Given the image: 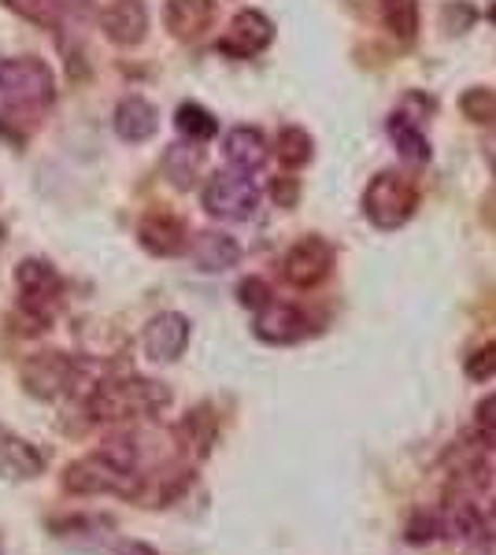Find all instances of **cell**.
Instances as JSON below:
<instances>
[{
	"mask_svg": "<svg viewBox=\"0 0 496 555\" xmlns=\"http://www.w3.org/2000/svg\"><path fill=\"white\" fill-rule=\"evenodd\" d=\"M175 127L178 133H182L186 141H212L215 138V130H219V122H215V115L207 112L204 104H193V101H186L182 107L175 112Z\"/></svg>",
	"mask_w": 496,
	"mask_h": 555,
	"instance_id": "cell-25",
	"label": "cell"
},
{
	"mask_svg": "<svg viewBox=\"0 0 496 555\" xmlns=\"http://www.w3.org/2000/svg\"><path fill=\"white\" fill-rule=\"evenodd\" d=\"M437 537H441V518L434 507H415L408 515V522H404V541H408L411 548H427Z\"/></svg>",
	"mask_w": 496,
	"mask_h": 555,
	"instance_id": "cell-28",
	"label": "cell"
},
{
	"mask_svg": "<svg viewBox=\"0 0 496 555\" xmlns=\"http://www.w3.org/2000/svg\"><path fill=\"white\" fill-rule=\"evenodd\" d=\"M459 112H463L467 122L474 127H496V89L489 86H474L459 96Z\"/></svg>",
	"mask_w": 496,
	"mask_h": 555,
	"instance_id": "cell-27",
	"label": "cell"
},
{
	"mask_svg": "<svg viewBox=\"0 0 496 555\" xmlns=\"http://www.w3.org/2000/svg\"><path fill=\"white\" fill-rule=\"evenodd\" d=\"M201 201H204V211L215 215V219L241 222V219H252V215H256L259 190L252 185V178L241 171H215L204 182Z\"/></svg>",
	"mask_w": 496,
	"mask_h": 555,
	"instance_id": "cell-7",
	"label": "cell"
},
{
	"mask_svg": "<svg viewBox=\"0 0 496 555\" xmlns=\"http://www.w3.org/2000/svg\"><path fill=\"white\" fill-rule=\"evenodd\" d=\"M308 330H311L308 315H304L296 304H285V300H270L267 308H259L256 319H252V334L264 345H296L308 337Z\"/></svg>",
	"mask_w": 496,
	"mask_h": 555,
	"instance_id": "cell-11",
	"label": "cell"
},
{
	"mask_svg": "<svg viewBox=\"0 0 496 555\" xmlns=\"http://www.w3.org/2000/svg\"><path fill=\"white\" fill-rule=\"evenodd\" d=\"M15 285H20L23 315L34 326L49 330V322L60 315L63 308V278L49 259H23L15 267Z\"/></svg>",
	"mask_w": 496,
	"mask_h": 555,
	"instance_id": "cell-5",
	"label": "cell"
},
{
	"mask_svg": "<svg viewBox=\"0 0 496 555\" xmlns=\"http://www.w3.org/2000/svg\"><path fill=\"white\" fill-rule=\"evenodd\" d=\"M437 518H441V537L453 544H471L474 537L485 530V512L471 492L448 489L445 504L437 507Z\"/></svg>",
	"mask_w": 496,
	"mask_h": 555,
	"instance_id": "cell-12",
	"label": "cell"
},
{
	"mask_svg": "<svg viewBox=\"0 0 496 555\" xmlns=\"http://www.w3.org/2000/svg\"><path fill=\"white\" fill-rule=\"evenodd\" d=\"M38 474H44V455L38 444H30L26 437L0 426V478L30 481V478H38Z\"/></svg>",
	"mask_w": 496,
	"mask_h": 555,
	"instance_id": "cell-17",
	"label": "cell"
},
{
	"mask_svg": "<svg viewBox=\"0 0 496 555\" xmlns=\"http://www.w3.org/2000/svg\"><path fill=\"white\" fill-rule=\"evenodd\" d=\"M270 41H275V23H270L264 12H256V8H245V12L233 15L227 34L219 38V52L233 60H252V56H259Z\"/></svg>",
	"mask_w": 496,
	"mask_h": 555,
	"instance_id": "cell-10",
	"label": "cell"
},
{
	"mask_svg": "<svg viewBox=\"0 0 496 555\" xmlns=\"http://www.w3.org/2000/svg\"><path fill=\"white\" fill-rule=\"evenodd\" d=\"M170 408V389L156 378H107L93 385L86 397V411L93 423H138V418H156L160 411Z\"/></svg>",
	"mask_w": 496,
	"mask_h": 555,
	"instance_id": "cell-1",
	"label": "cell"
},
{
	"mask_svg": "<svg viewBox=\"0 0 496 555\" xmlns=\"http://www.w3.org/2000/svg\"><path fill=\"white\" fill-rule=\"evenodd\" d=\"M101 30L104 38L119 49H133L145 41L149 34V8L145 0H112L101 12Z\"/></svg>",
	"mask_w": 496,
	"mask_h": 555,
	"instance_id": "cell-15",
	"label": "cell"
},
{
	"mask_svg": "<svg viewBox=\"0 0 496 555\" xmlns=\"http://www.w3.org/2000/svg\"><path fill=\"white\" fill-rule=\"evenodd\" d=\"M382 23L396 41L419 38V0H382Z\"/></svg>",
	"mask_w": 496,
	"mask_h": 555,
	"instance_id": "cell-24",
	"label": "cell"
},
{
	"mask_svg": "<svg viewBox=\"0 0 496 555\" xmlns=\"http://www.w3.org/2000/svg\"><path fill=\"white\" fill-rule=\"evenodd\" d=\"M463 371H467V378H471V382H478V385L493 382V378H496V341H485V345H478L474 352L467 356Z\"/></svg>",
	"mask_w": 496,
	"mask_h": 555,
	"instance_id": "cell-29",
	"label": "cell"
},
{
	"mask_svg": "<svg viewBox=\"0 0 496 555\" xmlns=\"http://www.w3.org/2000/svg\"><path fill=\"white\" fill-rule=\"evenodd\" d=\"M186 253H189V259H193L196 271L222 274V271H230V267H238L241 245L230 234H222V230H204V234H196L193 241H189Z\"/></svg>",
	"mask_w": 496,
	"mask_h": 555,
	"instance_id": "cell-18",
	"label": "cell"
},
{
	"mask_svg": "<svg viewBox=\"0 0 496 555\" xmlns=\"http://www.w3.org/2000/svg\"><path fill=\"white\" fill-rule=\"evenodd\" d=\"M419 208V190L408 175L378 171L364 190V215L378 230H400Z\"/></svg>",
	"mask_w": 496,
	"mask_h": 555,
	"instance_id": "cell-4",
	"label": "cell"
},
{
	"mask_svg": "<svg viewBox=\"0 0 496 555\" xmlns=\"http://www.w3.org/2000/svg\"><path fill=\"white\" fill-rule=\"evenodd\" d=\"M60 486L67 496H123L138 500L141 492V474L123 470L119 463H112L107 455L93 452L82 460L67 463L60 474Z\"/></svg>",
	"mask_w": 496,
	"mask_h": 555,
	"instance_id": "cell-2",
	"label": "cell"
},
{
	"mask_svg": "<svg viewBox=\"0 0 496 555\" xmlns=\"http://www.w3.org/2000/svg\"><path fill=\"white\" fill-rule=\"evenodd\" d=\"M333 263H338V248H333L322 234H308L285 253L282 278L293 285V289H315V285H322L330 278Z\"/></svg>",
	"mask_w": 496,
	"mask_h": 555,
	"instance_id": "cell-8",
	"label": "cell"
},
{
	"mask_svg": "<svg viewBox=\"0 0 496 555\" xmlns=\"http://www.w3.org/2000/svg\"><path fill=\"white\" fill-rule=\"evenodd\" d=\"M390 141L400 152V159H408V164H427L430 159V141L427 133H422V122L408 119L404 112H393L390 115Z\"/></svg>",
	"mask_w": 496,
	"mask_h": 555,
	"instance_id": "cell-22",
	"label": "cell"
},
{
	"mask_svg": "<svg viewBox=\"0 0 496 555\" xmlns=\"http://www.w3.org/2000/svg\"><path fill=\"white\" fill-rule=\"evenodd\" d=\"M189 334H193V322L182 311H160V315L149 319L145 334H141V348H145L152 363H175L189 348Z\"/></svg>",
	"mask_w": 496,
	"mask_h": 555,
	"instance_id": "cell-9",
	"label": "cell"
},
{
	"mask_svg": "<svg viewBox=\"0 0 496 555\" xmlns=\"http://www.w3.org/2000/svg\"><path fill=\"white\" fill-rule=\"evenodd\" d=\"M219 20V0H167L164 26L175 41H201Z\"/></svg>",
	"mask_w": 496,
	"mask_h": 555,
	"instance_id": "cell-16",
	"label": "cell"
},
{
	"mask_svg": "<svg viewBox=\"0 0 496 555\" xmlns=\"http://www.w3.org/2000/svg\"><path fill=\"white\" fill-rule=\"evenodd\" d=\"M160 171H164V178L175 190H193L204 171V149H196V141H178V145L164 152Z\"/></svg>",
	"mask_w": 496,
	"mask_h": 555,
	"instance_id": "cell-21",
	"label": "cell"
},
{
	"mask_svg": "<svg viewBox=\"0 0 496 555\" xmlns=\"http://www.w3.org/2000/svg\"><path fill=\"white\" fill-rule=\"evenodd\" d=\"M485 156H489V164H493V171H496V133L489 141H485Z\"/></svg>",
	"mask_w": 496,
	"mask_h": 555,
	"instance_id": "cell-35",
	"label": "cell"
},
{
	"mask_svg": "<svg viewBox=\"0 0 496 555\" xmlns=\"http://www.w3.org/2000/svg\"><path fill=\"white\" fill-rule=\"evenodd\" d=\"M175 441L189 463H204L212 455L215 441H219V415H215V408L212 404L189 408L175 429Z\"/></svg>",
	"mask_w": 496,
	"mask_h": 555,
	"instance_id": "cell-13",
	"label": "cell"
},
{
	"mask_svg": "<svg viewBox=\"0 0 496 555\" xmlns=\"http://www.w3.org/2000/svg\"><path fill=\"white\" fill-rule=\"evenodd\" d=\"M4 8L26 23L41 26V30H60V23H63L60 0H4Z\"/></svg>",
	"mask_w": 496,
	"mask_h": 555,
	"instance_id": "cell-26",
	"label": "cell"
},
{
	"mask_svg": "<svg viewBox=\"0 0 496 555\" xmlns=\"http://www.w3.org/2000/svg\"><path fill=\"white\" fill-rule=\"evenodd\" d=\"M270 300H275V293H270L267 278L249 274V278H241V282H238V304H241V308L259 311V308H267Z\"/></svg>",
	"mask_w": 496,
	"mask_h": 555,
	"instance_id": "cell-31",
	"label": "cell"
},
{
	"mask_svg": "<svg viewBox=\"0 0 496 555\" xmlns=\"http://www.w3.org/2000/svg\"><path fill=\"white\" fill-rule=\"evenodd\" d=\"M270 201H275L278 208H296V201H301V178H293V175L270 178Z\"/></svg>",
	"mask_w": 496,
	"mask_h": 555,
	"instance_id": "cell-32",
	"label": "cell"
},
{
	"mask_svg": "<svg viewBox=\"0 0 496 555\" xmlns=\"http://www.w3.org/2000/svg\"><path fill=\"white\" fill-rule=\"evenodd\" d=\"M115 133L126 141V145H141V141H149L152 133L160 130V112L156 104L145 101V96H123L119 104H115Z\"/></svg>",
	"mask_w": 496,
	"mask_h": 555,
	"instance_id": "cell-19",
	"label": "cell"
},
{
	"mask_svg": "<svg viewBox=\"0 0 496 555\" xmlns=\"http://www.w3.org/2000/svg\"><path fill=\"white\" fill-rule=\"evenodd\" d=\"M20 382L34 400L52 404V400L75 392L78 363H75V356H67V352H34L30 360H23L20 366Z\"/></svg>",
	"mask_w": 496,
	"mask_h": 555,
	"instance_id": "cell-6",
	"label": "cell"
},
{
	"mask_svg": "<svg viewBox=\"0 0 496 555\" xmlns=\"http://www.w3.org/2000/svg\"><path fill=\"white\" fill-rule=\"evenodd\" d=\"M112 555H160L156 548H152L149 541H130V537H126V541H119L112 548Z\"/></svg>",
	"mask_w": 496,
	"mask_h": 555,
	"instance_id": "cell-33",
	"label": "cell"
},
{
	"mask_svg": "<svg viewBox=\"0 0 496 555\" xmlns=\"http://www.w3.org/2000/svg\"><path fill=\"white\" fill-rule=\"evenodd\" d=\"M485 530H489V533H496V496H493L489 512H485Z\"/></svg>",
	"mask_w": 496,
	"mask_h": 555,
	"instance_id": "cell-34",
	"label": "cell"
},
{
	"mask_svg": "<svg viewBox=\"0 0 496 555\" xmlns=\"http://www.w3.org/2000/svg\"><path fill=\"white\" fill-rule=\"evenodd\" d=\"M138 241H141V248H145V253L167 259V256L186 253L189 230H186L182 215H175V211H167V208H152L145 219H141Z\"/></svg>",
	"mask_w": 496,
	"mask_h": 555,
	"instance_id": "cell-14",
	"label": "cell"
},
{
	"mask_svg": "<svg viewBox=\"0 0 496 555\" xmlns=\"http://www.w3.org/2000/svg\"><path fill=\"white\" fill-rule=\"evenodd\" d=\"M474 437L485 449H496V392L478 400L474 408Z\"/></svg>",
	"mask_w": 496,
	"mask_h": 555,
	"instance_id": "cell-30",
	"label": "cell"
},
{
	"mask_svg": "<svg viewBox=\"0 0 496 555\" xmlns=\"http://www.w3.org/2000/svg\"><path fill=\"white\" fill-rule=\"evenodd\" d=\"M222 156L233 171L252 175L267 164V138L256 127H233L227 138H222Z\"/></svg>",
	"mask_w": 496,
	"mask_h": 555,
	"instance_id": "cell-20",
	"label": "cell"
},
{
	"mask_svg": "<svg viewBox=\"0 0 496 555\" xmlns=\"http://www.w3.org/2000/svg\"><path fill=\"white\" fill-rule=\"evenodd\" d=\"M0 96L20 112L49 107L56 101V75L38 56H12L0 64Z\"/></svg>",
	"mask_w": 496,
	"mask_h": 555,
	"instance_id": "cell-3",
	"label": "cell"
},
{
	"mask_svg": "<svg viewBox=\"0 0 496 555\" xmlns=\"http://www.w3.org/2000/svg\"><path fill=\"white\" fill-rule=\"evenodd\" d=\"M275 156L282 167H290V171H296V167L311 164L315 156V138L304 127H282L275 138Z\"/></svg>",
	"mask_w": 496,
	"mask_h": 555,
	"instance_id": "cell-23",
	"label": "cell"
}]
</instances>
